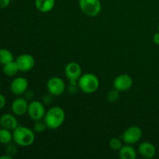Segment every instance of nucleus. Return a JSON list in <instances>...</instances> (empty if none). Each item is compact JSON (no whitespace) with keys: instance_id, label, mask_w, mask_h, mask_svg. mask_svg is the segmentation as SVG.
Here are the masks:
<instances>
[{"instance_id":"nucleus-1","label":"nucleus","mask_w":159,"mask_h":159,"mask_svg":"<svg viewBox=\"0 0 159 159\" xmlns=\"http://www.w3.org/2000/svg\"><path fill=\"white\" fill-rule=\"evenodd\" d=\"M65 120V110L60 107H53L46 112L43 120L46 123L48 128L56 130L64 124Z\"/></svg>"},{"instance_id":"nucleus-2","label":"nucleus","mask_w":159,"mask_h":159,"mask_svg":"<svg viewBox=\"0 0 159 159\" xmlns=\"http://www.w3.org/2000/svg\"><path fill=\"white\" fill-rule=\"evenodd\" d=\"M12 139L18 146L28 147L34 144L35 141V134L34 130L26 127L18 126L12 130Z\"/></svg>"},{"instance_id":"nucleus-3","label":"nucleus","mask_w":159,"mask_h":159,"mask_svg":"<svg viewBox=\"0 0 159 159\" xmlns=\"http://www.w3.org/2000/svg\"><path fill=\"white\" fill-rule=\"evenodd\" d=\"M79 85L80 89L86 94H92L98 90L99 87V80L96 75L92 73H86L81 75L79 79Z\"/></svg>"},{"instance_id":"nucleus-4","label":"nucleus","mask_w":159,"mask_h":159,"mask_svg":"<svg viewBox=\"0 0 159 159\" xmlns=\"http://www.w3.org/2000/svg\"><path fill=\"white\" fill-rule=\"evenodd\" d=\"M79 5L82 12L89 17L98 16L102 9L99 0H79Z\"/></svg>"},{"instance_id":"nucleus-5","label":"nucleus","mask_w":159,"mask_h":159,"mask_svg":"<svg viewBox=\"0 0 159 159\" xmlns=\"http://www.w3.org/2000/svg\"><path fill=\"white\" fill-rule=\"evenodd\" d=\"M27 113L30 118L32 119L34 121L43 120L46 114L44 104L42 101L33 100L31 101L28 106Z\"/></svg>"},{"instance_id":"nucleus-6","label":"nucleus","mask_w":159,"mask_h":159,"mask_svg":"<svg viewBox=\"0 0 159 159\" xmlns=\"http://www.w3.org/2000/svg\"><path fill=\"white\" fill-rule=\"evenodd\" d=\"M142 134V130L139 127L130 126L124 130L120 138L125 144H134L141 139Z\"/></svg>"},{"instance_id":"nucleus-7","label":"nucleus","mask_w":159,"mask_h":159,"mask_svg":"<svg viewBox=\"0 0 159 159\" xmlns=\"http://www.w3.org/2000/svg\"><path fill=\"white\" fill-rule=\"evenodd\" d=\"M47 89L54 96H61L65 90V82L60 77H51L47 82Z\"/></svg>"},{"instance_id":"nucleus-8","label":"nucleus","mask_w":159,"mask_h":159,"mask_svg":"<svg viewBox=\"0 0 159 159\" xmlns=\"http://www.w3.org/2000/svg\"><path fill=\"white\" fill-rule=\"evenodd\" d=\"M15 61L18 65L19 70L23 72L30 71L35 66V59L29 54H20Z\"/></svg>"},{"instance_id":"nucleus-9","label":"nucleus","mask_w":159,"mask_h":159,"mask_svg":"<svg viewBox=\"0 0 159 159\" xmlns=\"http://www.w3.org/2000/svg\"><path fill=\"white\" fill-rule=\"evenodd\" d=\"M133 85V79L129 75L122 74L116 76L113 80V88L119 92L127 91Z\"/></svg>"},{"instance_id":"nucleus-10","label":"nucleus","mask_w":159,"mask_h":159,"mask_svg":"<svg viewBox=\"0 0 159 159\" xmlns=\"http://www.w3.org/2000/svg\"><path fill=\"white\" fill-rule=\"evenodd\" d=\"M29 82L24 77H16L10 84V90L16 96H21L27 90Z\"/></svg>"},{"instance_id":"nucleus-11","label":"nucleus","mask_w":159,"mask_h":159,"mask_svg":"<svg viewBox=\"0 0 159 159\" xmlns=\"http://www.w3.org/2000/svg\"><path fill=\"white\" fill-rule=\"evenodd\" d=\"M65 75L69 80H79L82 75V68L80 65L74 61L68 63L65 65Z\"/></svg>"},{"instance_id":"nucleus-12","label":"nucleus","mask_w":159,"mask_h":159,"mask_svg":"<svg viewBox=\"0 0 159 159\" xmlns=\"http://www.w3.org/2000/svg\"><path fill=\"white\" fill-rule=\"evenodd\" d=\"M28 106L29 103L25 98H17L12 103V113L16 116H23L27 113Z\"/></svg>"},{"instance_id":"nucleus-13","label":"nucleus","mask_w":159,"mask_h":159,"mask_svg":"<svg viewBox=\"0 0 159 159\" xmlns=\"http://www.w3.org/2000/svg\"><path fill=\"white\" fill-rule=\"evenodd\" d=\"M138 153L145 158H153L156 155V148L149 141L141 143L138 147Z\"/></svg>"},{"instance_id":"nucleus-14","label":"nucleus","mask_w":159,"mask_h":159,"mask_svg":"<svg viewBox=\"0 0 159 159\" xmlns=\"http://www.w3.org/2000/svg\"><path fill=\"white\" fill-rule=\"evenodd\" d=\"M0 126L1 127L12 131L18 127V122L13 115L10 113H5L0 117Z\"/></svg>"},{"instance_id":"nucleus-15","label":"nucleus","mask_w":159,"mask_h":159,"mask_svg":"<svg viewBox=\"0 0 159 159\" xmlns=\"http://www.w3.org/2000/svg\"><path fill=\"white\" fill-rule=\"evenodd\" d=\"M34 4L37 10L43 13H47L54 9L55 0H35Z\"/></svg>"},{"instance_id":"nucleus-16","label":"nucleus","mask_w":159,"mask_h":159,"mask_svg":"<svg viewBox=\"0 0 159 159\" xmlns=\"http://www.w3.org/2000/svg\"><path fill=\"white\" fill-rule=\"evenodd\" d=\"M119 156L121 159H135L137 158V152L132 144H126L119 150Z\"/></svg>"},{"instance_id":"nucleus-17","label":"nucleus","mask_w":159,"mask_h":159,"mask_svg":"<svg viewBox=\"0 0 159 159\" xmlns=\"http://www.w3.org/2000/svg\"><path fill=\"white\" fill-rule=\"evenodd\" d=\"M20 71L18 68L16 61H12L9 62V63L3 65L2 66V71L6 76L9 77H12V76L16 75Z\"/></svg>"},{"instance_id":"nucleus-18","label":"nucleus","mask_w":159,"mask_h":159,"mask_svg":"<svg viewBox=\"0 0 159 159\" xmlns=\"http://www.w3.org/2000/svg\"><path fill=\"white\" fill-rule=\"evenodd\" d=\"M12 133L11 130L1 127L0 128V144H8L12 141Z\"/></svg>"},{"instance_id":"nucleus-19","label":"nucleus","mask_w":159,"mask_h":159,"mask_svg":"<svg viewBox=\"0 0 159 159\" xmlns=\"http://www.w3.org/2000/svg\"><path fill=\"white\" fill-rule=\"evenodd\" d=\"M14 61V57L12 53L10 51L5 48L0 49V64L2 65H6L9 62Z\"/></svg>"},{"instance_id":"nucleus-20","label":"nucleus","mask_w":159,"mask_h":159,"mask_svg":"<svg viewBox=\"0 0 159 159\" xmlns=\"http://www.w3.org/2000/svg\"><path fill=\"white\" fill-rule=\"evenodd\" d=\"M109 145H110V148L113 150L119 151L123 146V141L121 138L120 139L117 138H111L109 141Z\"/></svg>"},{"instance_id":"nucleus-21","label":"nucleus","mask_w":159,"mask_h":159,"mask_svg":"<svg viewBox=\"0 0 159 159\" xmlns=\"http://www.w3.org/2000/svg\"><path fill=\"white\" fill-rule=\"evenodd\" d=\"M48 128L46 123L43 120H40L35 121L34 125V130L37 133H42V132L45 131V130Z\"/></svg>"},{"instance_id":"nucleus-22","label":"nucleus","mask_w":159,"mask_h":159,"mask_svg":"<svg viewBox=\"0 0 159 159\" xmlns=\"http://www.w3.org/2000/svg\"><path fill=\"white\" fill-rule=\"evenodd\" d=\"M107 97L109 102H116V101H117L118 99H119L120 92L118 91V90H116V89L113 88V89L110 90V91L107 93Z\"/></svg>"},{"instance_id":"nucleus-23","label":"nucleus","mask_w":159,"mask_h":159,"mask_svg":"<svg viewBox=\"0 0 159 159\" xmlns=\"http://www.w3.org/2000/svg\"><path fill=\"white\" fill-rule=\"evenodd\" d=\"M17 144H12V143H9V144H7V147L6 148V154H7L9 156L12 157L15 156L16 155L18 152V148H17Z\"/></svg>"},{"instance_id":"nucleus-24","label":"nucleus","mask_w":159,"mask_h":159,"mask_svg":"<svg viewBox=\"0 0 159 159\" xmlns=\"http://www.w3.org/2000/svg\"><path fill=\"white\" fill-rule=\"evenodd\" d=\"M68 92L71 94H75L78 93L79 89H80L79 85V80H69V85H68Z\"/></svg>"},{"instance_id":"nucleus-25","label":"nucleus","mask_w":159,"mask_h":159,"mask_svg":"<svg viewBox=\"0 0 159 159\" xmlns=\"http://www.w3.org/2000/svg\"><path fill=\"white\" fill-rule=\"evenodd\" d=\"M53 95H51V93H48V94L44 95V96L42 97V102H43L44 105H51L53 102Z\"/></svg>"},{"instance_id":"nucleus-26","label":"nucleus","mask_w":159,"mask_h":159,"mask_svg":"<svg viewBox=\"0 0 159 159\" xmlns=\"http://www.w3.org/2000/svg\"><path fill=\"white\" fill-rule=\"evenodd\" d=\"M25 95V99L26 100H32L34 97V93L33 90H26L24 93Z\"/></svg>"},{"instance_id":"nucleus-27","label":"nucleus","mask_w":159,"mask_h":159,"mask_svg":"<svg viewBox=\"0 0 159 159\" xmlns=\"http://www.w3.org/2000/svg\"><path fill=\"white\" fill-rule=\"evenodd\" d=\"M11 0H0V9H4L9 6Z\"/></svg>"},{"instance_id":"nucleus-28","label":"nucleus","mask_w":159,"mask_h":159,"mask_svg":"<svg viewBox=\"0 0 159 159\" xmlns=\"http://www.w3.org/2000/svg\"><path fill=\"white\" fill-rule=\"evenodd\" d=\"M6 97H5L2 94H1V93H0V110L2 108H4V107L6 106Z\"/></svg>"},{"instance_id":"nucleus-29","label":"nucleus","mask_w":159,"mask_h":159,"mask_svg":"<svg viewBox=\"0 0 159 159\" xmlns=\"http://www.w3.org/2000/svg\"><path fill=\"white\" fill-rule=\"evenodd\" d=\"M153 42L155 44L159 45V31L158 33H155L153 36Z\"/></svg>"},{"instance_id":"nucleus-30","label":"nucleus","mask_w":159,"mask_h":159,"mask_svg":"<svg viewBox=\"0 0 159 159\" xmlns=\"http://www.w3.org/2000/svg\"><path fill=\"white\" fill-rule=\"evenodd\" d=\"M12 157L9 156L6 154V155H2V156H0V159H12Z\"/></svg>"},{"instance_id":"nucleus-31","label":"nucleus","mask_w":159,"mask_h":159,"mask_svg":"<svg viewBox=\"0 0 159 159\" xmlns=\"http://www.w3.org/2000/svg\"><path fill=\"white\" fill-rule=\"evenodd\" d=\"M0 89H1V83H0Z\"/></svg>"},{"instance_id":"nucleus-32","label":"nucleus","mask_w":159,"mask_h":159,"mask_svg":"<svg viewBox=\"0 0 159 159\" xmlns=\"http://www.w3.org/2000/svg\"><path fill=\"white\" fill-rule=\"evenodd\" d=\"M158 31H159V24H158Z\"/></svg>"}]
</instances>
